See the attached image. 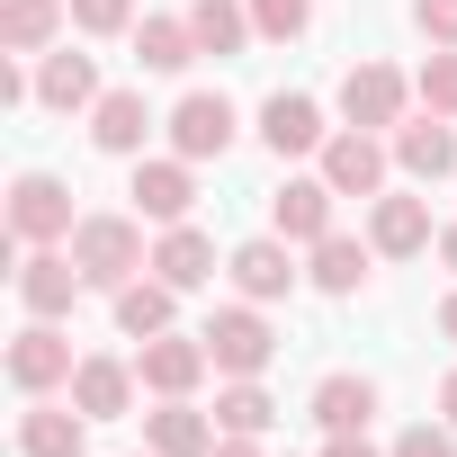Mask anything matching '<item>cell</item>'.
Wrapping results in <instances>:
<instances>
[{"mask_svg": "<svg viewBox=\"0 0 457 457\" xmlns=\"http://www.w3.org/2000/svg\"><path fill=\"white\" fill-rule=\"evenodd\" d=\"M215 412H197L188 395H162V412H144V448L153 457H215Z\"/></svg>", "mask_w": 457, "mask_h": 457, "instance_id": "13", "label": "cell"}, {"mask_svg": "<svg viewBox=\"0 0 457 457\" xmlns=\"http://www.w3.org/2000/svg\"><path fill=\"white\" fill-rule=\"evenodd\" d=\"M386 457H457V448H448V421H412Z\"/></svg>", "mask_w": 457, "mask_h": 457, "instance_id": "32", "label": "cell"}, {"mask_svg": "<svg viewBox=\"0 0 457 457\" xmlns=\"http://www.w3.org/2000/svg\"><path fill=\"white\" fill-rule=\"evenodd\" d=\"M224 270H234V287H243L252 305H278V296H296V261H287V234H252L234 261H224Z\"/></svg>", "mask_w": 457, "mask_h": 457, "instance_id": "15", "label": "cell"}, {"mask_svg": "<svg viewBox=\"0 0 457 457\" xmlns=\"http://www.w3.org/2000/svg\"><path fill=\"white\" fill-rule=\"evenodd\" d=\"M261 144H270L278 162H296V153H323L332 126H323V108H314L305 90H278V99H261Z\"/></svg>", "mask_w": 457, "mask_h": 457, "instance_id": "11", "label": "cell"}, {"mask_svg": "<svg viewBox=\"0 0 457 457\" xmlns=\"http://www.w3.org/2000/svg\"><path fill=\"white\" fill-rule=\"evenodd\" d=\"M403 99H412V81H403L395 63H350V72H341V126L395 135V126H403Z\"/></svg>", "mask_w": 457, "mask_h": 457, "instance_id": "4", "label": "cell"}, {"mask_svg": "<svg viewBox=\"0 0 457 457\" xmlns=\"http://www.w3.org/2000/svg\"><path fill=\"white\" fill-rule=\"evenodd\" d=\"M63 19L72 0H0V54H46Z\"/></svg>", "mask_w": 457, "mask_h": 457, "instance_id": "22", "label": "cell"}, {"mask_svg": "<svg viewBox=\"0 0 457 457\" xmlns=\"http://www.w3.org/2000/svg\"><path fill=\"white\" fill-rule=\"evenodd\" d=\"M386 162H395V144H377L368 126H341V135L323 144V179H332L341 197H386Z\"/></svg>", "mask_w": 457, "mask_h": 457, "instance_id": "6", "label": "cell"}, {"mask_svg": "<svg viewBox=\"0 0 457 457\" xmlns=\"http://www.w3.org/2000/svg\"><path fill=\"white\" fill-rule=\"evenodd\" d=\"M412 28L430 46H457V0H412Z\"/></svg>", "mask_w": 457, "mask_h": 457, "instance_id": "33", "label": "cell"}, {"mask_svg": "<svg viewBox=\"0 0 457 457\" xmlns=\"http://www.w3.org/2000/svg\"><path fill=\"white\" fill-rule=\"evenodd\" d=\"M135 386H144V377H135L126 359H81V368H72V403H81L90 421H117V412L135 403Z\"/></svg>", "mask_w": 457, "mask_h": 457, "instance_id": "21", "label": "cell"}, {"mask_svg": "<svg viewBox=\"0 0 457 457\" xmlns=\"http://www.w3.org/2000/svg\"><path fill=\"white\" fill-rule=\"evenodd\" d=\"M412 99H421L430 117H457V46H439V54L412 72Z\"/></svg>", "mask_w": 457, "mask_h": 457, "instance_id": "29", "label": "cell"}, {"mask_svg": "<svg viewBox=\"0 0 457 457\" xmlns=\"http://www.w3.org/2000/svg\"><path fill=\"white\" fill-rule=\"evenodd\" d=\"M153 278H170L179 296H197L215 278V243L197 234V224H162V243H153Z\"/></svg>", "mask_w": 457, "mask_h": 457, "instance_id": "20", "label": "cell"}, {"mask_svg": "<svg viewBox=\"0 0 457 457\" xmlns=\"http://www.w3.org/2000/svg\"><path fill=\"white\" fill-rule=\"evenodd\" d=\"M135 215H153V224H188V206H197V179H188V162L170 153V162H135Z\"/></svg>", "mask_w": 457, "mask_h": 457, "instance_id": "18", "label": "cell"}, {"mask_svg": "<svg viewBox=\"0 0 457 457\" xmlns=\"http://www.w3.org/2000/svg\"><path fill=\"white\" fill-rule=\"evenodd\" d=\"M252 28H261L270 46H296V37L314 28V0H252Z\"/></svg>", "mask_w": 457, "mask_h": 457, "instance_id": "30", "label": "cell"}, {"mask_svg": "<svg viewBox=\"0 0 457 457\" xmlns=\"http://www.w3.org/2000/svg\"><path fill=\"white\" fill-rule=\"evenodd\" d=\"M215 457H261V439H215Z\"/></svg>", "mask_w": 457, "mask_h": 457, "instance_id": "37", "label": "cell"}, {"mask_svg": "<svg viewBox=\"0 0 457 457\" xmlns=\"http://www.w3.org/2000/svg\"><path fill=\"white\" fill-rule=\"evenodd\" d=\"M162 117L144 108V90H108L99 108H90V144L99 153H117V162H144V135H153Z\"/></svg>", "mask_w": 457, "mask_h": 457, "instance_id": "17", "label": "cell"}, {"mask_svg": "<svg viewBox=\"0 0 457 457\" xmlns=\"http://www.w3.org/2000/svg\"><path fill=\"white\" fill-rule=\"evenodd\" d=\"M270 421H278V403H270L261 377H234V386L215 395V430L224 439H270Z\"/></svg>", "mask_w": 457, "mask_h": 457, "instance_id": "27", "label": "cell"}, {"mask_svg": "<svg viewBox=\"0 0 457 457\" xmlns=\"http://www.w3.org/2000/svg\"><path fill=\"white\" fill-rule=\"evenodd\" d=\"M99 99H108V90H99V63H90V54H72V46H63V54H46V63H37V108L81 117V108H99Z\"/></svg>", "mask_w": 457, "mask_h": 457, "instance_id": "16", "label": "cell"}, {"mask_svg": "<svg viewBox=\"0 0 457 457\" xmlns=\"http://www.w3.org/2000/svg\"><path fill=\"white\" fill-rule=\"evenodd\" d=\"M170 314H179V287H170V278H126V287H117V332H126V341L170 332Z\"/></svg>", "mask_w": 457, "mask_h": 457, "instance_id": "24", "label": "cell"}, {"mask_svg": "<svg viewBox=\"0 0 457 457\" xmlns=\"http://www.w3.org/2000/svg\"><path fill=\"white\" fill-rule=\"evenodd\" d=\"M439 341H457V287L439 296Z\"/></svg>", "mask_w": 457, "mask_h": 457, "instance_id": "36", "label": "cell"}, {"mask_svg": "<svg viewBox=\"0 0 457 457\" xmlns=\"http://www.w3.org/2000/svg\"><path fill=\"white\" fill-rule=\"evenodd\" d=\"M81 287H90V278H81V261H72V252H54V243L19 261V305H28L37 323H54V314H72V296H81Z\"/></svg>", "mask_w": 457, "mask_h": 457, "instance_id": "8", "label": "cell"}, {"mask_svg": "<svg viewBox=\"0 0 457 457\" xmlns=\"http://www.w3.org/2000/svg\"><path fill=\"white\" fill-rule=\"evenodd\" d=\"M305 412H314L323 430H368V421H377V386L341 368V377H323V386H314V403H305Z\"/></svg>", "mask_w": 457, "mask_h": 457, "instance_id": "26", "label": "cell"}, {"mask_svg": "<svg viewBox=\"0 0 457 457\" xmlns=\"http://www.w3.org/2000/svg\"><path fill=\"white\" fill-rule=\"evenodd\" d=\"M188 28H197V54H243L261 28H252V0H188Z\"/></svg>", "mask_w": 457, "mask_h": 457, "instance_id": "23", "label": "cell"}, {"mask_svg": "<svg viewBox=\"0 0 457 457\" xmlns=\"http://www.w3.org/2000/svg\"><path fill=\"white\" fill-rule=\"evenodd\" d=\"M135 63L144 72H188L197 63V28L188 19H135Z\"/></svg>", "mask_w": 457, "mask_h": 457, "instance_id": "28", "label": "cell"}, {"mask_svg": "<svg viewBox=\"0 0 457 457\" xmlns=\"http://www.w3.org/2000/svg\"><path fill=\"white\" fill-rule=\"evenodd\" d=\"M368 243H377V261L430 252V243H439V234H430V197H368Z\"/></svg>", "mask_w": 457, "mask_h": 457, "instance_id": "14", "label": "cell"}, {"mask_svg": "<svg viewBox=\"0 0 457 457\" xmlns=\"http://www.w3.org/2000/svg\"><path fill=\"white\" fill-rule=\"evenodd\" d=\"M197 341H206V359H215V377H261V368L278 359V332L261 323V305H252V296H243V305H215Z\"/></svg>", "mask_w": 457, "mask_h": 457, "instance_id": "2", "label": "cell"}, {"mask_svg": "<svg viewBox=\"0 0 457 457\" xmlns=\"http://www.w3.org/2000/svg\"><path fill=\"white\" fill-rule=\"evenodd\" d=\"M323 457H377V448H368V430H332V439H323Z\"/></svg>", "mask_w": 457, "mask_h": 457, "instance_id": "34", "label": "cell"}, {"mask_svg": "<svg viewBox=\"0 0 457 457\" xmlns=\"http://www.w3.org/2000/svg\"><path fill=\"white\" fill-rule=\"evenodd\" d=\"M81 448H90V412L28 395V412H19V457H81Z\"/></svg>", "mask_w": 457, "mask_h": 457, "instance_id": "12", "label": "cell"}, {"mask_svg": "<svg viewBox=\"0 0 457 457\" xmlns=\"http://www.w3.org/2000/svg\"><path fill=\"white\" fill-rule=\"evenodd\" d=\"M72 28L81 37H126L135 28V0H72Z\"/></svg>", "mask_w": 457, "mask_h": 457, "instance_id": "31", "label": "cell"}, {"mask_svg": "<svg viewBox=\"0 0 457 457\" xmlns=\"http://www.w3.org/2000/svg\"><path fill=\"white\" fill-rule=\"evenodd\" d=\"M135 457H153V448H135Z\"/></svg>", "mask_w": 457, "mask_h": 457, "instance_id": "39", "label": "cell"}, {"mask_svg": "<svg viewBox=\"0 0 457 457\" xmlns=\"http://www.w3.org/2000/svg\"><path fill=\"white\" fill-rule=\"evenodd\" d=\"M368 261H377V243L323 234V243H314V270H305V278H314L323 296H359V287H368Z\"/></svg>", "mask_w": 457, "mask_h": 457, "instance_id": "25", "label": "cell"}, {"mask_svg": "<svg viewBox=\"0 0 457 457\" xmlns=\"http://www.w3.org/2000/svg\"><path fill=\"white\" fill-rule=\"evenodd\" d=\"M206 368H215V359H206L197 332H153V341H135V377H144L153 395H197Z\"/></svg>", "mask_w": 457, "mask_h": 457, "instance_id": "7", "label": "cell"}, {"mask_svg": "<svg viewBox=\"0 0 457 457\" xmlns=\"http://www.w3.org/2000/svg\"><path fill=\"white\" fill-rule=\"evenodd\" d=\"M72 188L54 179V170H19L10 179V243H28V252H46V243H72Z\"/></svg>", "mask_w": 457, "mask_h": 457, "instance_id": "3", "label": "cell"}, {"mask_svg": "<svg viewBox=\"0 0 457 457\" xmlns=\"http://www.w3.org/2000/svg\"><path fill=\"white\" fill-rule=\"evenodd\" d=\"M332 206H341V188L314 170V179H287V188L270 197V224H278L287 243H305V252H314L323 234H341V224H332Z\"/></svg>", "mask_w": 457, "mask_h": 457, "instance_id": "10", "label": "cell"}, {"mask_svg": "<svg viewBox=\"0 0 457 457\" xmlns=\"http://www.w3.org/2000/svg\"><path fill=\"white\" fill-rule=\"evenodd\" d=\"M439 421H448V430H457V368H448V377H439Z\"/></svg>", "mask_w": 457, "mask_h": 457, "instance_id": "35", "label": "cell"}, {"mask_svg": "<svg viewBox=\"0 0 457 457\" xmlns=\"http://www.w3.org/2000/svg\"><path fill=\"white\" fill-rule=\"evenodd\" d=\"M162 126H170V153L179 162H215L224 144H234V99H224V90H188Z\"/></svg>", "mask_w": 457, "mask_h": 457, "instance_id": "5", "label": "cell"}, {"mask_svg": "<svg viewBox=\"0 0 457 457\" xmlns=\"http://www.w3.org/2000/svg\"><path fill=\"white\" fill-rule=\"evenodd\" d=\"M439 261H448V270H457V224H439Z\"/></svg>", "mask_w": 457, "mask_h": 457, "instance_id": "38", "label": "cell"}, {"mask_svg": "<svg viewBox=\"0 0 457 457\" xmlns=\"http://www.w3.org/2000/svg\"><path fill=\"white\" fill-rule=\"evenodd\" d=\"M63 252H72V261H81V278H90V287H108V296H117L126 278H144V270H153L144 224H135V215H81Z\"/></svg>", "mask_w": 457, "mask_h": 457, "instance_id": "1", "label": "cell"}, {"mask_svg": "<svg viewBox=\"0 0 457 457\" xmlns=\"http://www.w3.org/2000/svg\"><path fill=\"white\" fill-rule=\"evenodd\" d=\"M395 162H403V179H448L457 170V117H412V126H395Z\"/></svg>", "mask_w": 457, "mask_h": 457, "instance_id": "19", "label": "cell"}, {"mask_svg": "<svg viewBox=\"0 0 457 457\" xmlns=\"http://www.w3.org/2000/svg\"><path fill=\"white\" fill-rule=\"evenodd\" d=\"M72 368H81V359H72V341H63L54 323H28V332L10 341V386H19V395H54V386H72Z\"/></svg>", "mask_w": 457, "mask_h": 457, "instance_id": "9", "label": "cell"}]
</instances>
